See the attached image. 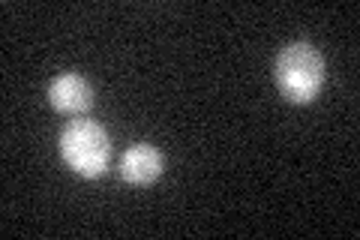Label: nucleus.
Returning <instances> with one entry per match:
<instances>
[{
  "label": "nucleus",
  "instance_id": "20e7f679",
  "mask_svg": "<svg viewBox=\"0 0 360 240\" xmlns=\"http://www.w3.org/2000/svg\"><path fill=\"white\" fill-rule=\"evenodd\" d=\"M120 175L127 184L148 187L162 175V153L150 144H135L120 156Z\"/></svg>",
  "mask_w": 360,
  "mask_h": 240
},
{
  "label": "nucleus",
  "instance_id": "f257e3e1",
  "mask_svg": "<svg viewBox=\"0 0 360 240\" xmlns=\"http://www.w3.org/2000/svg\"><path fill=\"white\" fill-rule=\"evenodd\" d=\"M276 84L288 102H312L324 84V57L309 42H291L276 57Z\"/></svg>",
  "mask_w": 360,
  "mask_h": 240
},
{
  "label": "nucleus",
  "instance_id": "7ed1b4c3",
  "mask_svg": "<svg viewBox=\"0 0 360 240\" xmlns=\"http://www.w3.org/2000/svg\"><path fill=\"white\" fill-rule=\"evenodd\" d=\"M49 99L51 106L58 108L60 114H70V118H82L84 111H90L94 106V90L84 82L82 75H72V72H63L51 82L49 87Z\"/></svg>",
  "mask_w": 360,
  "mask_h": 240
},
{
  "label": "nucleus",
  "instance_id": "f03ea898",
  "mask_svg": "<svg viewBox=\"0 0 360 240\" xmlns=\"http://www.w3.org/2000/svg\"><path fill=\"white\" fill-rule=\"evenodd\" d=\"M60 153L75 175L99 177L111 156L108 132L94 120H72L60 135Z\"/></svg>",
  "mask_w": 360,
  "mask_h": 240
}]
</instances>
